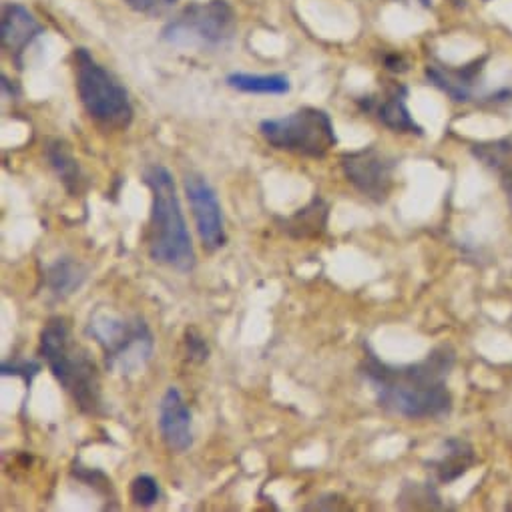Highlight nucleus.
Listing matches in <instances>:
<instances>
[{
  "label": "nucleus",
  "mask_w": 512,
  "mask_h": 512,
  "mask_svg": "<svg viewBox=\"0 0 512 512\" xmlns=\"http://www.w3.org/2000/svg\"><path fill=\"white\" fill-rule=\"evenodd\" d=\"M262 137L280 151L322 159L336 147L338 137L330 115L316 107H302L286 117L260 123Z\"/></svg>",
  "instance_id": "obj_6"
},
{
  "label": "nucleus",
  "mask_w": 512,
  "mask_h": 512,
  "mask_svg": "<svg viewBox=\"0 0 512 512\" xmlns=\"http://www.w3.org/2000/svg\"><path fill=\"white\" fill-rule=\"evenodd\" d=\"M41 356L61 388L83 414H99L103 408L101 376L91 354L77 344L65 318H51L41 332Z\"/></svg>",
  "instance_id": "obj_3"
},
{
  "label": "nucleus",
  "mask_w": 512,
  "mask_h": 512,
  "mask_svg": "<svg viewBox=\"0 0 512 512\" xmlns=\"http://www.w3.org/2000/svg\"><path fill=\"white\" fill-rule=\"evenodd\" d=\"M131 500L137 506L149 508L159 500V484L153 476L149 474H139L137 478H133L131 482Z\"/></svg>",
  "instance_id": "obj_20"
},
{
  "label": "nucleus",
  "mask_w": 512,
  "mask_h": 512,
  "mask_svg": "<svg viewBox=\"0 0 512 512\" xmlns=\"http://www.w3.org/2000/svg\"><path fill=\"white\" fill-rule=\"evenodd\" d=\"M454 362L456 352L448 344L412 364H386L366 348L360 374L372 386L380 408L410 420H438L452 410L448 376Z\"/></svg>",
  "instance_id": "obj_1"
},
{
  "label": "nucleus",
  "mask_w": 512,
  "mask_h": 512,
  "mask_svg": "<svg viewBox=\"0 0 512 512\" xmlns=\"http://www.w3.org/2000/svg\"><path fill=\"white\" fill-rule=\"evenodd\" d=\"M125 3L141 15L159 17L169 13L177 5V0H125Z\"/></svg>",
  "instance_id": "obj_22"
},
{
  "label": "nucleus",
  "mask_w": 512,
  "mask_h": 512,
  "mask_svg": "<svg viewBox=\"0 0 512 512\" xmlns=\"http://www.w3.org/2000/svg\"><path fill=\"white\" fill-rule=\"evenodd\" d=\"M87 336L103 350L105 366L125 378L143 372L155 350L153 334L143 318L123 316L107 306L91 314Z\"/></svg>",
  "instance_id": "obj_4"
},
{
  "label": "nucleus",
  "mask_w": 512,
  "mask_h": 512,
  "mask_svg": "<svg viewBox=\"0 0 512 512\" xmlns=\"http://www.w3.org/2000/svg\"><path fill=\"white\" fill-rule=\"evenodd\" d=\"M328 215H330V205L320 195H316L306 207L286 217L282 229L292 239H314L326 231Z\"/></svg>",
  "instance_id": "obj_16"
},
{
  "label": "nucleus",
  "mask_w": 512,
  "mask_h": 512,
  "mask_svg": "<svg viewBox=\"0 0 512 512\" xmlns=\"http://www.w3.org/2000/svg\"><path fill=\"white\" fill-rule=\"evenodd\" d=\"M384 65L388 71L392 73H406L408 71V61L404 55L400 53H392V55H386L384 57Z\"/></svg>",
  "instance_id": "obj_24"
},
{
  "label": "nucleus",
  "mask_w": 512,
  "mask_h": 512,
  "mask_svg": "<svg viewBox=\"0 0 512 512\" xmlns=\"http://www.w3.org/2000/svg\"><path fill=\"white\" fill-rule=\"evenodd\" d=\"M75 71L85 111L111 129H127L133 121L127 89L87 49H75Z\"/></svg>",
  "instance_id": "obj_5"
},
{
  "label": "nucleus",
  "mask_w": 512,
  "mask_h": 512,
  "mask_svg": "<svg viewBox=\"0 0 512 512\" xmlns=\"http://www.w3.org/2000/svg\"><path fill=\"white\" fill-rule=\"evenodd\" d=\"M225 83L249 95H286L292 85L286 75H249V73H233L225 79Z\"/></svg>",
  "instance_id": "obj_18"
},
{
  "label": "nucleus",
  "mask_w": 512,
  "mask_h": 512,
  "mask_svg": "<svg viewBox=\"0 0 512 512\" xmlns=\"http://www.w3.org/2000/svg\"><path fill=\"white\" fill-rule=\"evenodd\" d=\"M486 61H488V55L474 59L460 67H448V65L434 63V65L426 67V79L430 85L440 89L454 103H468L478 93Z\"/></svg>",
  "instance_id": "obj_11"
},
{
  "label": "nucleus",
  "mask_w": 512,
  "mask_h": 512,
  "mask_svg": "<svg viewBox=\"0 0 512 512\" xmlns=\"http://www.w3.org/2000/svg\"><path fill=\"white\" fill-rule=\"evenodd\" d=\"M183 187H185V195L191 205L197 233L201 237L203 247L209 251H217L225 247L227 235L223 227L221 203L217 199L215 189L199 173H187L183 179Z\"/></svg>",
  "instance_id": "obj_9"
},
{
  "label": "nucleus",
  "mask_w": 512,
  "mask_h": 512,
  "mask_svg": "<svg viewBox=\"0 0 512 512\" xmlns=\"http://www.w3.org/2000/svg\"><path fill=\"white\" fill-rule=\"evenodd\" d=\"M504 189H506V195H508V201H510V205H512V171L506 175V179H504Z\"/></svg>",
  "instance_id": "obj_25"
},
{
  "label": "nucleus",
  "mask_w": 512,
  "mask_h": 512,
  "mask_svg": "<svg viewBox=\"0 0 512 512\" xmlns=\"http://www.w3.org/2000/svg\"><path fill=\"white\" fill-rule=\"evenodd\" d=\"M478 462L474 448L460 438H448L436 458L428 462L436 480L442 484H450L464 476Z\"/></svg>",
  "instance_id": "obj_14"
},
{
  "label": "nucleus",
  "mask_w": 512,
  "mask_h": 512,
  "mask_svg": "<svg viewBox=\"0 0 512 512\" xmlns=\"http://www.w3.org/2000/svg\"><path fill=\"white\" fill-rule=\"evenodd\" d=\"M400 3H410V0H400ZM416 3H420L422 7H430L432 0H416Z\"/></svg>",
  "instance_id": "obj_26"
},
{
  "label": "nucleus",
  "mask_w": 512,
  "mask_h": 512,
  "mask_svg": "<svg viewBox=\"0 0 512 512\" xmlns=\"http://www.w3.org/2000/svg\"><path fill=\"white\" fill-rule=\"evenodd\" d=\"M143 183L149 187L153 201L149 227L151 260L183 274L191 272L195 268V251L171 171L161 163L149 165L143 171Z\"/></svg>",
  "instance_id": "obj_2"
},
{
  "label": "nucleus",
  "mask_w": 512,
  "mask_h": 512,
  "mask_svg": "<svg viewBox=\"0 0 512 512\" xmlns=\"http://www.w3.org/2000/svg\"><path fill=\"white\" fill-rule=\"evenodd\" d=\"M45 155H47V161L51 163L53 171L57 173L59 181L63 183V187L67 189L69 195L73 197H79L87 191V177L79 165V161L75 159L71 147L61 141V139H53L47 143V149H45Z\"/></svg>",
  "instance_id": "obj_15"
},
{
  "label": "nucleus",
  "mask_w": 512,
  "mask_h": 512,
  "mask_svg": "<svg viewBox=\"0 0 512 512\" xmlns=\"http://www.w3.org/2000/svg\"><path fill=\"white\" fill-rule=\"evenodd\" d=\"M235 35V13L227 0H209L185 7L163 29V41L175 47L219 49Z\"/></svg>",
  "instance_id": "obj_7"
},
{
  "label": "nucleus",
  "mask_w": 512,
  "mask_h": 512,
  "mask_svg": "<svg viewBox=\"0 0 512 512\" xmlns=\"http://www.w3.org/2000/svg\"><path fill=\"white\" fill-rule=\"evenodd\" d=\"M87 280V268L73 260V258H59L47 268L45 282L55 300H67L75 292L81 290V286Z\"/></svg>",
  "instance_id": "obj_17"
},
{
  "label": "nucleus",
  "mask_w": 512,
  "mask_h": 512,
  "mask_svg": "<svg viewBox=\"0 0 512 512\" xmlns=\"http://www.w3.org/2000/svg\"><path fill=\"white\" fill-rule=\"evenodd\" d=\"M406 99H408V87L400 83H392L378 97L358 99V105L364 113L376 115V119L394 133L424 135L422 127L410 115Z\"/></svg>",
  "instance_id": "obj_10"
},
{
  "label": "nucleus",
  "mask_w": 512,
  "mask_h": 512,
  "mask_svg": "<svg viewBox=\"0 0 512 512\" xmlns=\"http://www.w3.org/2000/svg\"><path fill=\"white\" fill-rule=\"evenodd\" d=\"M159 432L169 450L183 454L193 446L191 410L185 404L181 392L169 386L159 402Z\"/></svg>",
  "instance_id": "obj_12"
},
{
  "label": "nucleus",
  "mask_w": 512,
  "mask_h": 512,
  "mask_svg": "<svg viewBox=\"0 0 512 512\" xmlns=\"http://www.w3.org/2000/svg\"><path fill=\"white\" fill-rule=\"evenodd\" d=\"M43 31V25L23 5L7 3L3 7V47L19 67H23L25 51Z\"/></svg>",
  "instance_id": "obj_13"
},
{
  "label": "nucleus",
  "mask_w": 512,
  "mask_h": 512,
  "mask_svg": "<svg viewBox=\"0 0 512 512\" xmlns=\"http://www.w3.org/2000/svg\"><path fill=\"white\" fill-rule=\"evenodd\" d=\"M39 372H41V364L33 362V360H7V362H3V368H0V374H3L5 378L17 376L25 382L27 388H31V384L39 376Z\"/></svg>",
  "instance_id": "obj_21"
},
{
  "label": "nucleus",
  "mask_w": 512,
  "mask_h": 512,
  "mask_svg": "<svg viewBox=\"0 0 512 512\" xmlns=\"http://www.w3.org/2000/svg\"><path fill=\"white\" fill-rule=\"evenodd\" d=\"M185 346H187V358L191 362H205L209 358V346L205 342V338L197 332V330H187L185 332Z\"/></svg>",
  "instance_id": "obj_23"
},
{
  "label": "nucleus",
  "mask_w": 512,
  "mask_h": 512,
  "mask_svg": "<svg viewBox=\"0 0 512 512\" xmlns=\"http://www.w3.org/2000/svg\"><path fill=\"white\" fill-rule=\"evenodd\" d=\"M342 171L346 179L370 201L386 203L394 189V171L398 161L374 145L344 153Z\"/></svg>",
  "instance_id": "obj_8"
},
{
  "label": "nucleus",
  "mask_w": 512,
  "mask_h": 512,
  "mask_svg": "<svg viewBox=\"0 0 512 512\" xmlns=\"http://www.w3.org/2000/svg\"><path fill=\"white\" fill-rule=\"evenodd\" d=\"M472 155L488 169L504 171V169H508V165L512 161V141L498 139V141L476 143V145H472Z\"/></svg>",
  "instance_id": "obj_19"
}]
</instances>
